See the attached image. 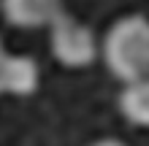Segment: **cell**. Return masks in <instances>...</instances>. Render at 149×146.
<instances>
[{"mask_svg":"<svg viewBox=\"0 0 149 146\" xmlns=\"http://www.w3.org/2000/svg\"><path fill=\"white\" fill-rule=\"evenodd\" d=\"M100 57L109 73L122 84L149 76V16H119L100 41Z\"/></svg>","mask_w":149,"mask_h":146,"instance_id":"6da1fadb","label":"cell"},{"mask_svg":"<svg viewBox=\"0 0 149 146\" xmlns=\"http://www.w3.org/2000/svg\"><path fill=\"white\" fill-rule=\"evenodd\" d=\"M49 49L52 57L57 60L68 71H81V68L95 65V60L100 57V41L87 27L84 22H79L76 16L68 11L57 14V19L49 24Z\"/></svg>","mask_w":149,"mask_h":146,"instance_id":"7a4b0ae2","label":"cell"},{"mask_svg":"<svg viewBox=\"0 0 149 146\" xmlns=\"http://www.w3.org/2000/svg\"><path fill=\"white\" fill-rule=\"evenodd\" d=\"M41 68L30 54H0V95L27 98L38 92Z\"/></svg>","mask_w":149,"mask_h":146,"instance_id":"3957f363","label":"cell"},{"mask_svg":"<svg viewBox=\"0 0 149 146\" xmlns=\"http://www.w3.org/2000/svg\"><path fill=\"white\" fill-rule=\"evenodd\" d=\"M63 0H0V14L11 27L38 30L49 27L63 14Z\"/></svg>","mask_w":149,"mask_h":146,"instance_id":"277c9868","label":"cell"},{"mask_svg":"<svg viewBox=\"0 0 149 146\" xmlns=\"http://www.w3.org/2000/svg\"><path fill=\"white\" fill-rule=\"evenodd\" d=\"M119 114L136 127H149V76L127 81L119 92Z\"/></svg>","mask_w":149,"mask_h":146,"instance_id":"5b68a950","label":"cell"},{"mask_svg":"<svg viewBox=\"0 0 149 146\" xmlns=\"http://www.w3.org/2000/svg\"><path fill=\"white\" fill-rule=\"evenodd\" d=\"M90 146H127L125 141H119V138H100V141H95Z\"/></svg>","mask_w":149,"mask_h":146,"instance_id":"8992f818","label":"cell"},{"mask_svg":"<svg viewBox=\"0 0 149 146\" xmlns=\"http://www.w3.org/2000/svg\"><path fill=\"white\" fill-rule=\"evenodd\" d=\"M3 51H6V49H3V41H0V54H3Z\"/></svg>","mask_w":149,"mask_h":146,"instance_id":"52a82bcc","label":"cell"}]
</instances>
